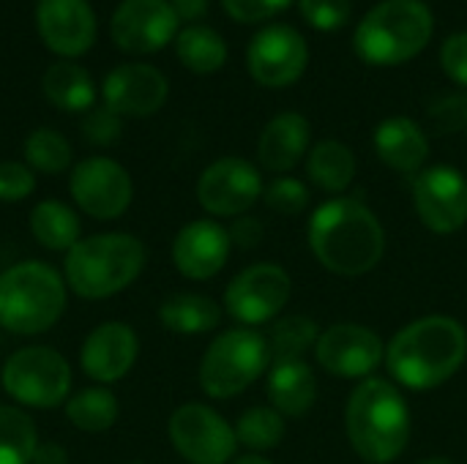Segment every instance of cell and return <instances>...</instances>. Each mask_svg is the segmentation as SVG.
<instances>
[{"label":"cell","instance_id":"cell-1","mask_svg":"<svg viewBox=\"0 0 467 464\" xmlns=\"http://www.w3.org/2000/svg\"><path fill=\"white\" fill-rule=\"evenodd\" d=\"M309 249L317 263L337 276H364L386 254L380 219L356 197H334L309 219Z\"/></svg>","mask_w":467,"mask_h":464},{"label":"cell","instance_id":"cell-2","mask_svg":"<svg viewBox=\"0 0 467 464\" xmlns=\"http://www.w3.org/2000/svg\"><path fill=\"white\" fill-rule=\"evenodd\" d=\"M467 358V331L443 314L421 317L405 325L386 347L389 375L410 388L430 391L451 380Z\"/></svg>","mask_w":467,"mask_h":464},{"label":"cell","instance_id":"cell-3","mask_svg":"<svg viewBox=\"0 0 467 464\" xmlns=\"http://www.w3.org/2000/svg\"><path fill=\"white\" fill-rule=\"evenodd\" d=\"M345 424L353 451L367 464H391L410 440V407L400 388L380 377L356 386Z\"/></svg>","mask_w":467,"mask_h":464},{"label":"cell","instance_id":"cell-4","mask_svg":"<svg viewBox=\"0 0 467 464\" xmlns=\"http://www.w3.org/2000/svg\"><path fill=\"white\" fill-rule=\"evenodd\" d=\"M432 33L435 16L424 0H383L358 22L353 49L369 66H402L424 52Z\"/></svg>","mask_w":467,"mask_h":464},{"label":"cell","instance_id":"cell-5","mask_svg":"<svg viewBox=\"0 0 467 464\" xmlns=\"http://www.w3.org/2000/svg\"><path fill=\"white\" fill-rule=\"evenodd\" d=\"M145 268V246L129 232H101L79 238L66 254V284L88 301H101L126 290Z\"/></svg>","mask_w":467,"mask_h":464},{"label":"cell","instance_id":"cell-6","mask_svg":"<svg viewBox=\"0 0 467 464\" xmlns=\"http://www.w3.org/2000/svg\"><path fill=\"white\" fill-rule=\"evenodd\" d=\"M63 276L41 263L25 260L0 273V325L19 336L49 331L66 312Z\"/></svg>","mask_w":467,"mask_h":464},{"label":"cell","instance_id":"cell-7","mask_svg":"<svg viewBox=\"0 0 467 464\" xmlns=\"http://www.w3.org/2000/svg\"><path fill=\"white\" fill-rule=\"evenodd\" d=\"M271 353L265 336L252 328H233L219 334L202 356L200 386L213 399H233L265 375Z\"/></svg>","mask_w":467,"mask_h":464},{"label":"cell","instance_id":"cell-8","mask_svg":"<svg viewBox=\"0 0 467 464\" xmlns=\"http://www.w3.org/2000/svg\"><path fill=\"white\" fill-rule=\"evenodd\" d=\"M0 380L14 402L25 407L49 410L66 402L71 388V369L60 353L36 345L8 356Z\"/></svg>","mask_w":467,"mask_h":464},{"label":"cell","instance_id":"cell-9","mask_svg":"<svg viewBox=\"0 0 467 464\" xmlns=\"http://www.w3.org/2000/svg\"><path fill=\"white\" fill-rule=\"evenodd\" d=\"M293 279L282 265L257 263L241 271L224 290V309L244 328L271 323L290 301Z\"/></svg>","mask_w":467,"mask_h":464},{"label":"cell","instance_id":"cell-10","mask_svg":"<svg viewBox=\"0 0 467 464\" xmlns=\"http://www.w3.org/2000/svg\"><path fill=\"white\" fill-rule=\"evenodd\" d=\"M170 440L192 464H227L235 457L238 438L216 410L205 405H183L170 418Z\"/></svg>","mask_w":467,"mask_h":464},{"label":"cell","instance_id":"cell-11","mask_svg":"<svg viewBox=\"0 0 467 464\" xmlns=\"http://www.w3.org/2000/svg\"><path fill=\"white\" fill-rule=\"evenodd\" d=\"M309 66V44L293 25H268L246 46V68L265 88L296 85Z\"/></svg>","mask_w":467,"mask_h":464},{"label":"cell","instance_id":"cell-12","mask_svg":"<svg viewBox=\"0 0 467 464\" xmlns=\"http://www.w3.org/2000/svg\"><path fill=\"white\" fill-rule=\"evenodd\" d=\"M68 191L77 208L99 222L123 216L134 197L131 175L115 159L107 156H90L79 161L71 170Z\"/></svg>","mask_w":467,"mask_h":464},{"label":"cell","instance_id":"cell-13","mask_svg":"<svg viewBox=\"0 0 467 464\" xmlns=\"http://www.w3.org/2000/svg\"><path fill=\"white\" fill-rule=\"evenodd\" d=\"M315 356H317V364L328 375L361 383L372 377L375 369L386 361V345L367 325L339 323V325L320 331Z\"/></svg>","mask_w":467,"mask_h":464},{"label":"cell","instance_id":"cell-14","mask_svg":"<svg viewBox=\"0 0 467 464\" xmlns=\"http://www.w3.org/2000/svg\"><path fill=\"white\" fill-rule=\"evenodd\" d=\"M413 205L427 230L451 235L467 222V180L454 167L438 164L416 175Z\"/></svg>","mask_w":467,"mask_h":464},{"label":"cell","instance_id":"cell-15","mask_svg":"<svg viewBox=\"0 0 467 464\" xmlns=\"http://www.w3.org/2000/svg\"><path fill=\"white\" fill-rule=\"evenodd\" d=\"M263 178L254 164L227 156L205 167L197 180V200L211 216H244L263 197Z\"/></svg>","mask_w":467,"mask_h":464},{"label":"cell","instance_id":"cell-16","mask_svg":"<svg viewBox=\"0 0 467 464\" xmlns=\"http://www.w3.org/2000/svg\"><path fill=\"white\" fill-rule=\"evenodd\" d=\"M178 22L170 0H123L112 14L109 33L123 52L148 55L178 36Z\"/></svg>","mask_w":467,"mask_h":464},{"label":"cell","instance_id":"cell-17","mask_svg":"<svg viewBox=\"0 0 467 464\" xmlns=\"http://www.w3.org/2000/svg\"><path fill=\"white\" fill-rule=\"evenodd\" d=\"M170 85L167 77L148 63H123L115 66L101 85L104 107L115 115L148 118L159 112L167 101Z\"/></svg>","mask_w":467,"mask_h":464},{"label":"cell","instance_id":"cell-18","mask_svg":"<svg viewBox=\"0 0 467 464\" xmlns=\"http://www.w3.org/2000/svg\"><path fill=\"white\" fill-rule=\"evenodd\" d=\"M36 27L41 41L63 57H77L96 41V14L88 0H38Z\"/></svg>","mask_w":467,"mask_h":464},{"label":"cell","instance_id":"cell-19","mask_svg":"<svg viewBox=\"0 0 467 464\" xmlns=\"http://www.w3.org/2000/svg\"><path fill=\"white\" fill-rule=\"evenodd\" d=\"M230 232L213 219H197L186 224L172 243V263L175 268L192 279L205 282L213 279L230 260Z\"/></svg>","mask_w":467,"mask_h":464},{"label":"cell","instance_id":"cell-20","mask_svg":"<svg viewBox=\"0 0 467 464\" xmlns=\"http://www.w3.org/2000/svg\"><path fill=\"white\" fill-rule=\"evenodd\" d=\"M140 353V339L126 323H101L93 328L82 345L79 364L85 375L96 383H118L123 380Z\"/></svg>","mask_w":467,"mask_h":464},{"label":"cell","instance_id":"cell-21","mask_svg":"<svg viewBox=\"0 0 467 464\" xmlns=\"http://www.w3.org/2000/svg\"><path fill=\"white\" fill-rule=\"evenodd\" d=\"M372 142H375V153L380 156V161L391 167L394 172L416 175L430 159L427 134L413 118H405V115H394L378 123Z\"/></svg>","mask_w":467,"mask_h":464},{"label":"cell","instance_id":"cell-22","mask_svg":"<svg viewBox=\"0 0 467 464\" xmlns=\"http://www.w3.org/2000/svg\"><path fill=\"white\" fill-rule=\"evenodd\" d=\"M312 145V126L301 112H282L260 134L257 156L268 172H290Z\"/></svg>","mask_w":467,"mask_h":464},{"label":"cell","instance_id":"cell-23","mask_svg":"<svg viewBox=\"0 0 467 464\" xmlns=\"http://www.w3.org/2000/svg\"><path fill=\"white\" fill-rule=\"evenodd\" d=\"M265 394L271 399V407L282 418H301L306 416L317 402V380L309 364L304 361H282L271 364Z\"/></svg>","mask_w":467,"mask_h":464},{"label":"cell","instance_id":"cell-24","mask_svg":"<svg viewBox=\"0 0 467 464\" xmlns=\"http://www.w3.org/2000/svg\"><path fill=\"white\" fill-rule=\"evenodd\" d=\"M41 90L47 101L63 112H85V109H93V101H96L93 77L88 74V68L71 60L52 63L41 77Z\"/></svg>","mask_w":467,"mask_h":464},{"label":"cell","instance_id":"cell-25","mask_svg":"<svg viewBox=\"0 0 467 464\" xmlns=\"http://www.w3.org/2000/svg\"><path fill=\"white\" fill-rule=\"evenodd\" d=\"M159 320L167 331L178 336H200L211 334L222 323V306L197 293H181L161 304Z\"/></svg>","mask_w":467,"mask_h":464},{"label":"cell","instance_id":"cell-26","mask_svg":"<svg viewBox=\"0 0 467 464\" xmlns=\"http://www.w3.org/2000/svg\"><path fill=\"white\" fill-rule=\"evenodd\" d=\"M306 175L317 189L342 194L356 178V156L345 142L323 139L306 153Z\"/></svg>","mask_w":467,"mask_h":464},{"label":"cell","instance_id":"cell-27","mask_svg":"<svg viewBox=\"0 0 467 464\" xmlns=\"http://www.w3.org/2000/svg\"><path fill=\"white\" fill-rule=\"evenodd\" d=\"M30 232L33 238L49 249V252H68L79 243V216L57 202V200H41L33 211H30Z\"/></svg>","mask_w":467,"mask_h":464},{"label":"cell","instance_id":"cell-28","mask_svg":"<svg viewBox=\"0 0 467 464\" xmlns=\"http://www.w3.org/2000/svg\"><path fill=\"white\" fill-rule=\"evenodd\" d=\"M178 60L194 74H213L227 63V41L208 25H189L175 36Z\"/></svg>","mask_w":467,"mask_h":464},{"label":"cell","instance_id":"cell-29","mask_svg":"<svg viewBox=\"0 0 467 464\" xmlns=\"http://www.w3.org/2000/svg\"><path fill=\"white\" fill-rule=\"evenodd\" d=\"M118 399L107 388H82L79 394L66 399V418L88 435H101L118 421Z\"/></svg>","mask_w":467,"mask_h":464},{"label":"cell","instance_id":"cell-30","mask_svg":"<svg viewBox=\"0 0 467 464\" xmlns=\"http://www.w3.org/2000/svg\"><path fill=\"white\" fill-rule=\"evenodd\" d=\"M320 339V328L315 320L293 314V317H282L279 323L271 325L265 342H268V353H271V364H282V361H301L304 353H309Z\"/></svg>","mask_w":467,"mask_h":464},{"label":"cell","instance_id":"cell-31","mask_svg":"<svg viewBox=\"0 0 467 464\" xmlns=\"http://www.w3.org/2000/svg\"><path fill=\"white\" fill-rule=\"evenodd\" d=\"M38 449V432L27 413L0 405V464H30Z\"/></svg>","mask_w":467,"mask_h":464},{"label":"cell","instance_id":"cell-32","mask_svg":"<svg viewBox=\"0 0 467 464\" xmlns=\"http://www.w3.org/2000/svg\"><path fill=\"white\" fill-rule=\"evenodd\" d=\"M235 438L254 454L274 451L285 440V418L274 407H252L238 418Z\"/></svg>","mask_w":467,"mask_h":464},{"label":"cell","instance_id":"cell-33","mask_svg":"<svg viewBox=\"0 0 467 464\" xmlns=\"http://www.w3.org/2000/svg\"><path fill=\"white\" fill-rule=\"evenodd\" d=\"M25 159L44 175H57L71 164V145L55 129H36L25 139Z\"/></svg>","mask_w":467,"mask_h":464},{"label":"cell","instance_id":"cell-34","mask_svg":"<svg viewBox=\"0 0 467 464\" xmlns=\"http://www.w3.org/2000/svg\"><path fill=\"white\" fill-rule=\"evenodd\" d=\"M263 200L282 216H296L309 205V186L298 178H276L263 189Z\"/></svg>","mask_w":467,"mask_h":464},{"label":"cell","instance_id":"cell-35","mask_svg":"<svg viewBox=\"0 0 467 464\" xmlns=\"http://www.w3.org/2000/svg\"><path fill=\"white\" fill-rule=\"evenodd\" d=\"M298 8H301V16L306 19V25L320 33L342 30L353 14L350 0H298Z\"/></svg>","mask_w":467,"mask_h":464},{"label":"cell","instance_id":"cell-36","mask_svg":"<svg viewBox=\"0 0 467 464\" xmlns=\"http://www.w3.org/2000/svg\"><path fill=\"white\" fill-rule=\"evenodd\" d=\"M120 131H123V123H120V115H115L112 109L107 107H93L88 109L85 120H82V137L90 142V145H112L120 139Z\"/></svg>","mask_w":467,"mask_h":464},{"label":"cell","instance_id":"cell-37","mask_svg":"<svg viewBox=\"0 0 467 464\" xmlns=\"http://www.w3.org/2000/svg\"><path fill=\"white\" fill-rule=\"evenodd\" d=\"M36 191V175L19 161H0V202H19Z\"/></svg>","mask_w":467,"mask_h":464},{"label":"cell","instance_id":"cell-38","mask_svg":"<svg viewBox=\"0 0 467 464\" xmlns=\"http://www.w3.org/2000/svg\"><path fill=\"white\" fill-rule=\"evenodd\" d=\"M222 5L235 22L254 25L282 14L285 8L293 5V0H222Z\"/></svg>","mask_w":467,"mask_h":464},{"label":"cell","instance_id":"cell-39","mask_svg":"<svg viewBox=\"0 0 467 464\" xmlns=\"http://www.w3.org/2000/svg\"><path fill=\"white\" fill-rule=\"evenodd\" d=\"M441 66L457 85L467 88V30L451 33L441 46Z\"/></svg>","mask_w":467,"mask_h":464},{"label":"cell","instance_id":"cell-40","mask_svg":"<svg viewBox=\"0 0 467 464\" xmlns=\"http://www.w3.org/2000/svg\"><path fill=\"white\" fill-rule=\"evenodd\" d=\"M227 232H230V241L241 249H254L263 241V224L254 216H238Z\"/></svg>","mask_w":467,"mask_h":464},{"label":"cell","instance_id":"cell-41","mask_svg":"<svg viewBox=\"0 0 467 464\" xmlns=\"http://www.w3.org/2000/svg\"><path fill=\"white\" fill-rule=\"evenodd\" d=\"M170 5L178 14V19H186V22H194L208 14V0H170Z\"/></svg>","mask_w":467,"mask_h":464},{"label":"cell","instance_id":"cell-42","mask_svg":"<svg viewBox=\"0 0 467 464\" xmlns=\"http://www.w3.org/2000/svg\"><path fill=\"white\" fill-rule=\"evenodd\" d=\"M30 464H66V451L57 443H38Z\"/></svg>","mask_w":467,"mask_h":464},{"label":"cell","instance_id":"cell-43","mask_svg":"<svg viewBox=\"0 0 467 464\" xmlns=\"http://www.w3.org/2000/svg\"><path fill=\"white\" fill-rule=\"evenodd\" d=\"M233 464H274L268 462L265 457H260V454H246V457H238Z\"/></svg>","mask_w":467,"mask_h":464},{"label":"cell","instance_id":"cell-44","mask_svg":"<svg viewBox=\"0 0 467 464\" xmlns=\"http://www.w3.org/2000/svg\"><path fill=\"white\" fill-rule=\"evenodd\" d=\"M421 464H451V459H446V457H432V459H424Z\"/></svg>","mask_w":467,"mask_h":464},{"label":"cell","instance_id":"cell-45","mask_svg":"<svg viewBox=\"0 0 467 464\" xmlns=\"http://www.w3.org/2000/svg\"><path fill=\"white\" fill-rule=\"evenodd\" d=\"M134 464H145V462H134Z\"/></svg>","mask_w":467,"mask_h":464}]
</instances>
